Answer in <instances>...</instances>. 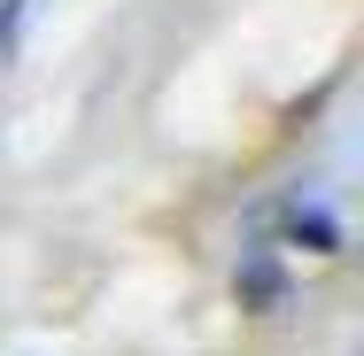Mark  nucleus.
Listing matches in <instances>:
<instances>
[{
    "label": "nucleus",
    "mask_w": 364,
    "mask_h": 356,
    "mask_svg": "<svg viewBox=\"0 0 364 356\" xmlns=\"http://www.w3.org/2000/svg\"><path fill=\"white\" fill-rule=\"evenodd\" d=\"M232 294H240V310L279 318V310H287V264H279L272 248H248V256L232 264Z\"/></svg>",
    "instance_id": "1"
},
{
    "label": "nucleus",
    "mask_w": 364,
    "mask_h": 356,
    "mask_svg": "<svg viewBox=\"0 0 364 356\" xmlns=\"http://www.w3.org/2000/svg\"><path fill=\"white\" fill-rule=\"evenodd\" d=\"M287 240L310 248V256H341V225L318 210V202H294V210H287Z\"/></svg>",
    "instance_id": "2"
},
{
    "label": "nucleus",
    "mask_w": 364,
    "mask_h": 356,
    "mask_svg": "<svg viewBox=\"0 0 364 356\" xmlns=\"http://www.w3.org/2000/svg\"><path fill=\"white\" fill-rule=\"evenodd\" d=\"M23 16H31V0H0V63L23 47Z\"/></svg>",
    "instance_id": "3"
}]
</instances>
